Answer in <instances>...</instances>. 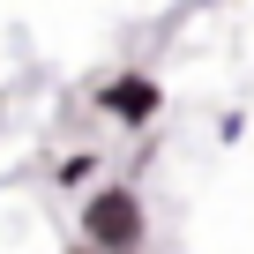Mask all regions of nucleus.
<instances>
[{"instance_id":"nucleus-1","label":"nucleus","mask_w":254,"mask_h":254,"mask_svg":"<svg viewBox=\"0 0 254 254\" xmlns=\"http://www.w3.org/2000/svg\"><path fill=\"white\" fill-rule=\"evenodd\" d=\"M75 247H90V254H142V239H150V209H142V194L127 187V180H112V187H90V202L75 209Z\"/></svg>"},{"instance_id":"nucleus-2","label":"nucleus","mask_w":254,"mask_h":254,"mask_svg":"<svg viewBox=\"0 0 254 254\" xmlns=\"http://www.w3.org/2000/svg\"><path fill=\"white\" fill-rule=\"evenodd\" d=\"M90 105L112 120V127H127V135H142V127L165 112V82L150 75V67H120V75H105L97 90H90Z\"/></svg>"},{"instance_id":"nucleus-3","label":"nucleus","mask_w":254,"mask_h":254,"mask_svg":"<svg viewBox=\"0 0 254 254\" xmlns=\"http://www.w3.org/2000/svg\"><path fill=\"white\" fill-rule=\"evenodd\" d=\"M97 172H105V157H97V150H67V157L53 165V180H60V187H97Z\"/></svg>"},{"instance_id":"nucleus-4","label":"nucleus","mask_w":254,"mask_h":254,"mask_svg":"<svg viewBox=\"0 0 254 254\" xmlns=\"http://www.w3.org/2000/svg\"><path fill=\"white\" fill-rule=\"evenodd\" d=\"M67 254H90V247H67Z\"/></svg>"}]
</instances>
